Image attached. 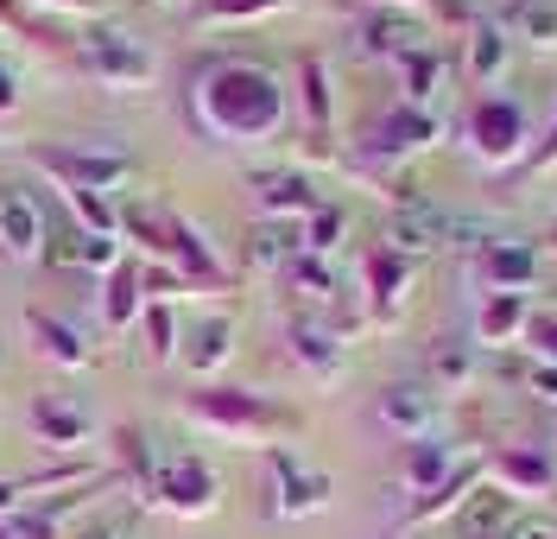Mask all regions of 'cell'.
<instances>
[{
    "mask_svg": "<svg viewBox=\"0 0 557 539\" xmlns=\"http://www.w3.org/2000/svg\"><path fill=\"white\" fill-rule=\"evenodd\" d=\"M121 229L134 235L139 248L152 254V260H165L177 280H190V286H222V260L209 254V242L184 222L177 210H159V204H139V210L121 216Z\"/></svg>",
    "mask_w": 557,
    "mask_h": 539,
    "instance_id": "7a4b0ae2",
    "label": "cell"
},
{
    "mask_svg": "<svg viewBox=\"0 0 557 539\" xmlns=\"http://www.w3.org/2000/svg\"><path fill=\"white\" fill-rule=\"evenodd\" d=\"M139 330H146V356L152 362H172L177 356V311H172V298H146L139 305Z\"/></svg>",
    "mask_w": 557,
    "mask_h": 539,
    "instance_id": "4316f807",
    "label": "cell"
},
{
    "mask_svg": "<svg viewBox=\"0 0 557 539\" xmlns=\"http://www.w3.org/2000/svg\"><path fill=\"white\" fill-rule=\"evenodd\" d=\"M146 495L159 507H172V514H209L215 507V495H222V482H215V469L203 464V457H165V464H152V476H146Z\"/></svg>",
    "mask_w": 557,
    "mask_h": 539,
    "instance_id": "52a82bcc",
    "label": "cell"
},
{
    "mask_svg": "<svg viewBox=\"0 0 557 539\" xmlns=\"http://www.w3.org/2000/svg\"><path fill=\"white\" fill-rule=\"evenodd\" d=\"M285 343H292V362L311 375V381H336L343 375V343H336V330H323L317 318H292V330H285Z\"/></svg>",
    "mask_w": 557,
    "mask_h": 539,
    "instance_id": "e0dca14e",
    "label": "cell"
},
{
    "mask_svg": "<svg viewBox=\"0 0 557 539\" xmlns=\"http://www.w3.org/2000/svg\"><path fill=\"white\" fill-rule=\"evenodd\" d=\"M500 64H507V33L494 20H475V38H469V71H475V83H494Z\"/></svg>",
    "mask_w": 557,
    "mask_h": 539,
    "instance_id": "f546056e",
    "label": "cell"
},
{
    "mask_svg": "<svg viewBox=\"0 0 557 539\" xmlns=\"http://www.w3.org/2000/svg\"><path fill=\"white\" fill-rule=\"evenodd\" d=\"M520 26H525V38H532V45H557V13H552V7L525 0V7H520Z\"/></svg>",
    "mask_w": 557,
    "mask_h": 539,
    "instance_id": "836d02e7",
    "label": "cell"
},
{
    "mask_svg": "<svg viewBox=\"0 0 557 539\" xmlns=\"http://www.w3.org/2000/svg\"><path fill=\"white\" fill-rule=\"evenodd\" d=\"M431 368H437V381H469V368H475V362H469V350L444 343V350L431 356Z\"/></svg>",
    "mask_w": 557,
    "mask_h": 539,
    "instance_id": "e575fe53",
    "label": "cell"
},
{
    "mask_svg": "<svg viewBox=\"0 0 557 539\" xmlns=\"http://www.w3.org/2000/svg\"><path fill=\"white\" fill-rule=\"evenodd\" d=\"M45 204L33 191H0V254L7 260H38L45 254Z\"/></svg>",
    "mask_w": 557,
    "mask_h": 539,
    "instance_id": "8fae6325",
    "label": "cell"
},
{
    "mask_svg": "<svg viewBox=\"0 0 557 539\" xmlns=\"http://www.w3.org/2000/svg\"><path fill=\"white\" fill-rule=\"evenodd\" d=\"M253 210H260V222H311L323 210V197L305 172H260L253 179Z\"/></svg>",
    "mask_w": 557,
    "mask_h": 539,
    "instance_id": "30bf717a",
    "label": "cell"
},
{
    "mask_svg": "<svg viewBox=\"0 0 557 539\" xmlns=\"http://www.w3.org/2000/svg\"><path fill=\"white\" fill-rule=\"evenodd\" d=\"M83 539H127V534H121V527H89Z\"/></svg>",
    "mask_w": 557,
    "mask_h": 539,
    "instance_id": "7bdbcfd3",
    "label": "cell"
},
{
    "mask_svg": "<svg viewBox=\"0 0 557 539\" xmlns=\"http://www.w3.org/2000/svg\"><path fill=\"white\" fill-rule=\"evenodd\" d=\"M26 330H33V350L45 362H58V368H89V336H83L70 318L33 305V311H26Z\"/></svg>",
    "mask_w": 557,
    "mask_h": 539,
    "instance_id": "ac0fdd59",
    "label": "cell"
},
{
    "mask_svg": "<svg viewBox=\"0 0 557 539\" xmlns=\"http://www.w3.org/2000/svg\"><path fill=\"white\" fill-rule=\"evenodd\" d=\"M139 305H146V267H139V260H121V267L102 280V330L108 336L134 330Z\"/></svg>",
    "mask_w": 557,
    "mask_h": 539,
    "instance_id": "d6986e66",
    "label": "cell"
},
{
    "mask_svg": "<svg viewBox=\"0 0 557 539\" xmlns=\"http://www.w3.org/2000/svg\"><path fill=\"white\" fill-rule=\"evenodd\" d=\"M285 89L267 64H247V58H222L190 83V121L203 127L209 140L228 146H260L285 134Z\"/></svg>",
    "mask_w": 557,
    "mask_h": 539,
    "instance_id": "6da1fadb",
    "label": "cell"
},
{
    "mask_svg": "<svg viewBox=\"0 0 557 539\" xmlns=\"http://www.w3.org/2000/svg\"><path fill=\"white\" fill-rule=\"evenodd\" d=\"M444 76H450V64H444L431 45H418V51H406V58H399V83H406V102H412V108L431 102Z\"/></svg>",
    "mask_w": 557,
    "mask_h": 539,
    "instance_id": "d4e9b609",
    "label": "cell"
},
{
    "mask_svg": "<svg viewBox=\"0 0 557 539\" xmlns=\"http://www.w3.org/2000/svg\"><path fill=\"white\" fill-rule=\"evenodd\" d=\"M507 539H557V520L552 514H525V520H513V534Z\"/></svg>",
    "mask_w": 557,
    "mask_h": 539,
    "instance_id": "d590c367",
    "label": "cell"
},
{
    "mask_svg": "<svg viewBox=\"0 0 557 539\" xmlns=\"http://www.w3.org/2000/svg\"><path fill=\"white\" fill-rule=\"evenodd\" d=\"M532 140V121H525V108L513 96H500V89H487L469 102V152L482 159V166H513Z\"/></svg>",
    "mask_w": 557,
    "mask_h": 539,
    "instance_id": "277c9868",
    "label": "cell"
},
{
    "mask_svg": "<svg viewBox=\"0 0 557 539\" xmlns=\"http://www.w3.org/2000/svg\"><path fill=\"white\" fill-rule=\"evenodd\" d=\"M45 260L51 267H89V273H114L127 254L114 235H89V229H51L45 235Z\"/></svg>",
    "mask_w": 557,
    "mask_h": 539,
    "instance_id": "2e32d148",
    "label": "cell"
},
{
    "mask_svg": "<svg viewBox=\"0 0 557 539\" xmlns=\"http://www.w3.org/2000/svg\"><path fill=\"white\" fill-rule=\"evenodd\" d=\"M450 235V216L437 210L431 197H399V210H393V222H386V248L393 254H431L437 242Z\"/></svg>",
    "mask_w": 557,
    "mask_h": 539,
    "instance_id": "7c38bea8",
    "label": "cell"
},
{
    "mask_svg": "<svg viewBox=\"0 0 557 539\" xmlns=\"http://www.w3.org/2000/svg\"><path fill=\"white\" fill-rule=\"evenodd\" d=\"M38 7H58V13H96L102 0H38Z\"/></svg>",
    "mask_w": 557,
    "mask_h": 539,
    "instance_id": "f35d334b",
    "label": "cell"
},
{
    "mask_svg": "<svg viewBox=\"0 0 557 539\" xmlns=\"http://www.w3.org/2000/svg\"><path fill=\"white\" fill-rule=\"evenodd\" d=\"M381 426L393 431L399 444H418V438H437L444 406H437V394H424V388H386L381 394Z\"/></svg>",
    "mask_w": 557,
    "mask_h": 539,
    "instance_id": "5bb4252c",
    "label": "cell"
},
{
    "mask_svg": "<svg viewBox=\"0 0 557 539\" xmlns=\"http://www.w3.org/2000/svg\"><path fill=\"white\" fill-rule=\"evenodd\" d=\"M450 527H456V539H507L513 534V495L482 482V489H469L450 507Z\"/></svg>",
    "mask_w": 557,
    "mask_h": 539,
    "instance_id": "4fadbf2b",
    "label": "cell"
},
{
    "mask_svg": "<svg viewBox=\"0 0 557 539\" xmlns=\"http://www.w3.org/2000/svg\"><path fill=\"white\" fill-rule=\"evenodd\" d=\"M76 64L96 83H108V89H134V83L152 76V51L139 38L114 33V26H89V33L76 38Z\"/></svg>",
    "mask_w": 557,
    "mask_h": 539,
    "instance_id": "8992f818",
    "label": "cell"
},
{
    "mask_svg": "<svg viewBox=\"0 0 557 539\" xmlns=\"http://www.w3.org/2000/svg\"><path fill=\"white\" fill-rule=\"evenodd\" d=\"M525 323H532L525 292H487L482 311H475V343H482V350H500V343L525 336Z\"/></svg>",
    "mask_w": 557,
    "mask_h": 539,
    "instance_id": "ffe728a7",
    "label": "cell"
},
{
    "mask_svg": "<svg viewBox=\"0 0 557 539\" xmlns=\"http://www.w3.org/2000/svg\"><path fill=\"white\" fill-rule=\"evenodd\" d=\"M273 7H292V0H203V20H253Z\"/></svg>",
    "mask_w": 557,
    "mask_h": 539,
    "instance_id": "1f68e13d",
    "label": "cell"
},
{
    "mask_svg": "<svg viewBox=\"0 0 557 539\" xmlns=\"http://www.w3.org/2000/svg\"><path fill=\"white\" fill-rule=\"evenodd\" d=\"M525 350H532L539 362H552V368H557V311H545V318L525 323Z\"/></svg>",
    "mask_w": 557,
    "mask_h": 539,
    "instance_id": "d6a6232c",
    "label": "cell"
},
{
    "mask_svg": "<svg viewBox=\"0 0 557 539\" xmlns=\"http://www.w3.org/2000/svg\"><path fill=\"white\" fill-rule=\"evenodd\" d=\"M184 413H190L197 426H209V431H228V438H260V431L292 426L273 400L242 394V388H203V394L184 400Z\"/></svg>",
    "mask_w": 557,
    "mask_h": 539,
    "instance_id": "5b68a950",
    "label": "cell"
},
{
    "mask_svg": "<svg viewBox=\"0 0 557 539\" xmlns=\"http://www.w3.org/2000/svg\"><path fill=\"white\" fill-rule=\"evenodd\" d=\"M0 26H20V7L13 0H0Z\"/></svg>",
    "mask_w": 557,
    "mask_h": 539,
    "instance_id": "b9f144b4",
    "label": "cell"
},
{
    "mask_svg": "<svg viewBox=\"0 0 557 539\" xmlns=\"http://www.w3.org/2000/svg\"><path fill=\"white\" fill-rule=\"evenodd\" d=\"M285 286L298 292V298H311V305H330V298H336V273H330L323 254H298V260L285 267Z\"/></svg>",
    "mask_w": 557,
    "mask_h": 539,
    "instance_id": "83f0119b",
    "label": "cell"
},
{
    "mask_svg": "<svg viewBox=\"0 0 557 539\" xmlns=\"http://www.w3.org/2000/svg\"><path fill=\"white\" fill-rule=\"evenodd\" d=\"M33 431H38V444L70 451V444H83V438H89V413H83V406H70V400H38V406H33Z\"/></svg>",
    "mask_w": 557,
    "mask_h": 539,
    "instance_id": "cb8c5ba5",
    "label": "cell"
},
{
    "mask_svg": "<svg viewBox=\"0 0 557 539\" xmlns=\"http://www.w3.org/2000/svg\"><path fill=\"white\" fill-rule=\"evenodd\" d=\"M539 280V248L520 242V235H487L475 242V286L487 292H532Z\"/></svg>",
    "mask_w": 557,
    "mask_h": 539,
    "instance_id": "ba28073f",
    "label": "cell"
},
{
    "mask_svg": "<svg viewBox=\"0 0 557 539\" xmlns=\"http://www.w3.org/2000/svg\"><path fill=\"white\" fill-rule=\"evenodd\" d=\"M336 242H343V210H330V204H323V210L305 222V254H323V260H330Z\"/></svg>",
    "mask_w": 557,
    "mask_h": 539,
    "instance_id": "4dcf8cb0",
    "label": "cell"
},
{
    "mask_svg": "<svg viewBox=\"0 0 557 539\" xmlns=\"http://www.w3.org/2000/svg\"><path fill=\"white\" fill-rule=\"evenodd\" d=\"M177 356L190 362V375H215L222 362L235 356V318H203L190 323V336H184V350Z\"/></svg>",
    "mask_w": 557,
    "mask_h": 539,
    "instance_id": "7402d4cb",
    "label": "cell"
},
{
    "mask_svg": "<svg viewBox=\"0 0 557 539\" xmlns=\"http://www.w3.org/2000/svg\"><path fill=\"white\" fill-rule=\"evenodd\" d=\"M418 45H424V33H418L406 13H374V20L361 26V51H368V58H393V64H399Z\"/></svg>",
    "mask_w": 557,
    "mask_h": 539,
    "instance_id": "603a6c76",
    "label": "cell"
},
{
    "mask_svg": "<svg viewBox=\"0 0 557 539\" xmlns=\"http://www.w3.org/2000/svg\"><path fill=\"white\" fill-rule=\"evenodd\" d=\"M437 140V114L431 108H393L381 127H374V140H368V159H412L424 146Z\"/></svg>",
    "mask_w": 557,
    "mask_h": 539,
    "instance_id": "9a60e30c",
    "label": "cell"
},
{
    "mask_svg": "<svg viewBox=\"0 0 557 539\" xmlns=\"http://www.w3.org/2000/svg\"><path fill=\"white\" fill-rule=\"evenodd\" d=\"M33 166L45 179L58 184V191H121V184L139 172L134 152H114V146H89V140H51V146H33Z\"/></svg>",
    "mask_w": 557,
    "mask_h": 539,
    "instance_id": "3957f363",
    "label": "cell"
},
{
    "mask_svg": "<svg viewBox=\"0 0 557 539\" xmlns=\"http://www.w3.org/2000/svg\"><path fill=\"white\" fill-rule=\"evenodd\" d=\"M20 495H26L20 482H0V514H13V507H20Z\"/></svg>",
    "mask_w": 557,
    "mask_h": 539,
    "instance_id": "ab89813d",
    "label": "cell"
},
{
    "mask_svg": "<svg viewBox=\"0 0 557 539\" xmlns=\"http://www.w3.org/2000/svg\"><path fill=\"white\" fill-rule=\"evenodd\" d=\"M267 469H273V514H285V520L317 514V507L330 502V476L305 469L292 451H267Z\"/></svg>",
    "mask_w": 557,
    "mask_h": 539,
    "instance_id": "9c48e42d",
    "label": "cell"
},
{
    "mask_svg": "<svg viewBox=\"0 0 557 539\" xmlns=\"http://www.w3.org/2000/svg\"><path fill=\"white\" fill-rule=\"evenodd\" d=\"M552 159H557V127H552V140H545L539 152H532V166H552Z\"/></svg>",
    "mask_w": 557,
    "mask_h": 539,
    "instance_id": "60d3db41",
    "label": "cell"
},
{
    "mask_svg": "<svg viewBox=\"0 0 557 539\" xmlns=\"http://www.w3.org/2000/svg\"><path fill=\"white\" fill-rule=\"evenodd\" d=\"M406 286H412V260L393 254L386 242H374V248H368V298H374V311L393 318V305L406 298Z\"/></svg>",
    "mask_w": 557,
    "mask_h": 539,
    "instance_id": "44dd1931",
    "label": "cell"
},
{
    "mask_svg": "<svg viewBox=\"0 0 557 539\" xmlns=\"http://www.w3.org/2000/svg\"><path fill=\"white\" fill-rule=\"evenodd\" d=\"M494 469L513 482V495H545V489H552V457H539V451H525V444L500 451V457H494Z\"/></svg>",
    "mask_w": 557,
    "mask_h": 539,
    "instance_id": "484cf974",
    "label": "cell"
},
{
    "mask_svg": "<svg viewBox=\"0 0 557 539\" xmlns=\"http://www.w3.org/2000/svg\"><path fill=\"white\" fill-rule=\"evenodd\" d=\"M393 7H406V0H393Z\"/></svg>",
    "mask_w": 557,
    "mask_h": 539,
    "instance_id": "f6af8a7d",
    "label": "cell"
},
{
    "mask_svg": "<svg viewBox=\"0 0 557 539\" xmlns=\"http://www.w3.org/2000/svg\"><path fill=\"white\" fill-rule=\"evenodd\" d=\"M0 539H13V520H7V514H0Z\"/></svg>",
    "mask_w": 557,
    "mask_h": 539,
    "instance_id": "ee69618b",
    "label": "cell"
},
{
    "mask_svg": "<svg viewBox=\"0 0 557 539\" xmlns=\"http://www.w3.org/2000/svg\"><path fill=\"white\" fill-rule=\"evenodd\" d=\"M13 108H20V76H13L7 64H0V121H7Z\"/></svg>",
    "mask_w": 557,
    "mask_h": 539,
    "instance_id": "74e56055",
    "label": "cell"
},
{
    "mask_svg": "<svg viewBox=\"0 0 557 539\" xmlns=\"http://www.w3.org/2000/svg\"><path fill=\"white\" fill-rule=\"evenodd\" d=\"M525 388H532L539 400H552V406H557V368H552V362H539V368L525 375Z\"/></svg>",
    "mask_w": 557,
    "mask_h": 539,
    "instance_id": "8d00e7d4",
    "label": "cell"
},
{
    "mask_svg": "<svg viewBox=\"0 0 557 539\" xmlns=\"http://www.w3.org/2000/svg\"><path fill=\"white\" fill-rule=\"evenodd\" d=\"M298 83H305V121H311V140H330V71H323V58H305V64H298Z\"/></svg>",
    "mask_w": 557,
    "mask_h": 539,
    "instance_id": "f1b7e54d",
    "label": "cell"
}]
</instances>
